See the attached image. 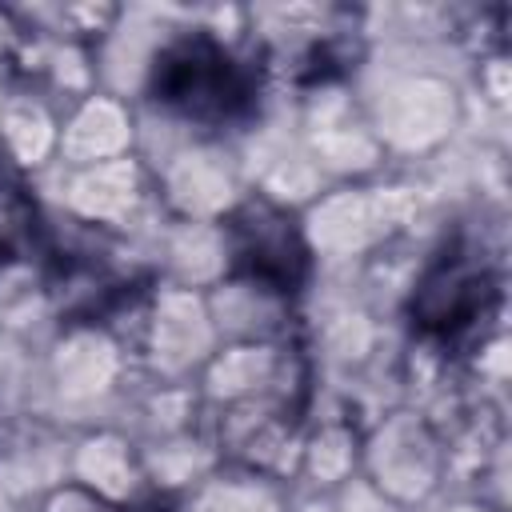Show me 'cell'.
<instances>
[{
	"instance_id": "1",
	"label": "cell",
	"mask_w": 512,
	"mask_h": 512,
	"mask_svg": "<svg viewBox=\"0 0 512 512\" xmlns=\"http://www.w3.org/2000/svg\"><path fill=\"white\" fill-rule=\"evenodd\" d=\"M148 100L184 124L232 128L256 112L260 76L208 28H188L152 56Z\"/></svg>"
},
{
	"instance_id": "2",
	"label": "cell",
	"mask_w": 512,
	"mask_h": 512,
	"mask_svg": "<svg viewBox=\"0 0 512 512\" xmlns=\"http://www.w3.org/2000/svg\"><path fill=\"white\" fill-rule=\"evenodd\" d=\"M500 300L504 280L492 256L480 244L456 236L424 264L408 296V320L420 340L456 352L484 340L500 316Z\"/></svg>"
},
{
	"instance_id": "3",
	"label": "cell",
	"mask_w": 512,
	"mask_h": 512,
	"mask_svg": "<svg viewBox=\"0 0 512 512\" xmlns=\"http://www.w3.org/2000/svg\"><path fill=\"white\" fill-rule=\"evenodd\" d=\"M220 232L232 280H244L268 296H296L308 284L312 252L284 204L268 196H244L220 220Z\"/></svg>"
},
{
	"instance_id": "4",
	"label": "cell",
	"mask_w": 512,
	"mask_h": 512,
	"mask_svg": "<svg viewBox=\"0 0 512 512\" xmlns=\"http://www.w3.org/2000/svg\"><path fill=\"white\" fill-rule=\"evenodd\" d=\"M48 248L52 240H48L36 196L16 172L0 168V272L28 264L36 256H48Z\"/></svg>"
},
{
	"instance_id": "5",
	"label": "cell",
	"mask_w": 512,
	"mask_h": 512,
	"mask_svg": "<svg viewBox=\"0 0 512 512\" xmlns=\"http://www.w3.org/2000/svg\"><path fill=\"white\" fill-rule=\"evenodd\" d=\"M44 512H172V508L164 500H132V504H124V500H108V496H100V492H92L84 484H68V488L52 492Z\"/></svg>"
}]
</instances>
